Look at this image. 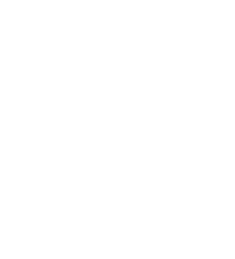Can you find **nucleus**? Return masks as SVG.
I'll return each mask as SVG.
<instances>
[]
</instances>
